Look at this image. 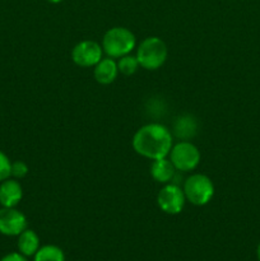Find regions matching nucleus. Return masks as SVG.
<instances>
[{
  "instance_id": "nucleus-1",
  "label": "nucleus",
  "mask_w": 260,
  "mask_h": 261,
  "mask_svg": "<svg viewBox=\"0 0 260 261\" xmlns=\"http://www.w3.org/2000/svg\"><path fill=\"white\" fill-rule=\"evenodd\" d=\"M133 148L138 154L149 160L166 158L172 148V135L161 124L144 125L134 134Z\"/></svg>"
},
{
  "instance_id": "nucleus-2",
  "label": "nucleus",
  "mask_w": 260,
  "mask_h": 261,
  "mask_svg": "<svg viewBox=\"0 0 260 261\" xmlns=\"http://www.w3.org/2000/svg\"><path fill=\"white\" fill-rule=\"evenodd\" d=\"M135 36L127 28L115 27L107 31L102 40V50L109 58H121L135 47Z\"/></svg>"
},
{
  "instance_id": "nucleus-3",
  "label": "nucleus",
  "mask_w": 260,
  "mask_h": 261,
  "mask_svg": "<svg viewBox=\"0 0 260 261\" xmlns=\"http://www.w3.org/2000/svg\"><path fill=\"white\" fill-rule=\"evenodd\" d=\"M137 59L142 68L155 70L161 68L167 59V46L158 37L145 38L138 47Z\"/></svg>"
},
{
  "instance_id": "nucleus-4",
  "label": "nucleus",
  "mask_w": 260,
  "mask_h": 261,
  "mask_svg": "<svg viewBox=\"0 0 260 261\" xmlns=\"http://www.w3.org/2000/svg\"><path fill=\"white\" fill-rule=\"evenodd\" d=\"M185 198L194 205H205L214 195V185L211 178L201 173H195L186 178L184 184Z\"/></svg>"
},
{
  "instance_id": "nucleus-5",
  "label": "nucleus",
  "mask_w": 260,
  "mask_h": 261,
  "mask_svg": "<svg viewBox=\"0 0 260 261\" xmlns=\"http://www.w3.org/2000/svg\"><path fill=\"white\" fill-rule=\"evenodd\" d=\"M170 161L178 171H193L200 162V152L190 142H180L172 145L170 152Z\"/></svg>"
},
{
  "instance_id": "nucleus-6",
  "label": "nucleus",
  "mask_w": 260,
  "mask_h": 261,
  "mask_svg": "<svg viewBox=\"0 0 260 261\" xmlns=\"http://www.w3.org/2000/svg\"><path fill=\"white\" fill-rule=\"evenodd\" d=\"M185 194L180 186L175 184H168L165 188H162L158 193L157 204L161 211L165 212L166 214L175 216L183 212L184 205H185Z\"/></svg>"
},
{
  "instance_id": "nucleus-7",
  "label": "nucleus",
  "mask_w": 260,
  "mask_h": 261,
  "mask_svg": "<svg viewBox=\"0 0 260 261\" xmlns=\"http://www.w3.org/2000/svg\"><path fill=\"white\" fill-rule=\"evenodd\" d=\"M102 53H103L102 46L94 41L86 40L74 46L71 58L78 66L89 68V66H96L102 60Z\"/></svg>"
},
{
  "instance_id": "nucleus-8",
  "label": "nucleus",
  "mask_w": 260,
  "mask_h": 261,
  "mask_svg": "<svg viewBox=\"0 0 260 261\" xmlns=\"http://www.w3.org/2000/svg\"><path fill=\"white\" fill-rule=\"evenodd\" d=\"M27 228V218L15 208L0 209V233L4 236H19Z\"/></svg>"
},
{
  "instance_id": "nucleus-9",
  "label": "nucleus",
  "mask_w": 260,
  "mask_h": 261,
  "mask_svg": "<svg viewBox=\"0 0 260 261\" xmlns=\"http://www.w3.org/2000/svg\"><path fill=\"white\" fill-rule=\"evenodd\" d=\"M23 190L18 181L7 178L0 184V204L4 208H15L22 200Z\"/></svg>"
},
{
  "instance_id": "nucleus-10",
  "label": "nucleus",
  "mask_w": 260,
  "mask_h": 261,
  "mask_svg": "<svg viewBox=\"0 0 260 261\" xmlns=\"http://www.w3.org/2000/svg\"><path fill=\"white\" fill-rule=\"evenodd\" d=\"M119 69L117 63L112 58L102 59L96 66H94V78L101 84H110L116 79Z\"/></svg>"
},
{
  "instance_id": "nucleus-11",
  "label": "nucleus",
  "mask_w": 260,
  "mask_h": 261,
  "mask_svg": "<svg viewBox=\"0 0 260 261\" xmlns=\"http://www.w3.org/2000/svg\"><path fill=\"white\" fill-rule=\"evenodd\" d=\"M175 170L172 162L167 158H160V160L153 161L150 166V175L157 182L167 184L170 182L175 175Z\"/></svg>"
},
{
  "instance_id": "nucleus-12",
  "label": "nucleus",
  "mask_w": 260,
  "mask_h": 261,
  "mask_svg": "<svg viewBox=\"0 0 260 261\" xmlns=\"http://www.w3.org/2000/svg\"><path fill=\"white\" fill-rule=\"evenodd\" d=\"M40 249V239L37 233L32 229L25 228L18 236V250L24 256H35L36 252Z\"/></svg>"
},
{
  "instance_id": "nucleus-13",
  "label": "nucleus",
  "mask_w": 260,
  "mask_h": 261,
  "mask_svg": "<svg viewBox=\"0 0 260 261\" xmlns=\"http://www.w3.org/2000/svg\"><path fill=\"white\" fill-rule=\"evenodd\" d=\"M196 121L193 116H181L176 120L175 126V134L177 135L181 139H189V138H193L196 133Z\"/></svg>"
},
{
  "instance_id": "nucleus-14",
  "label": "nucleus",
  "mask_w": 260,
  "mask_h": 261,
  "mask_svg": "<svg viewBox=\"0 0 260 261\" xmlns=\"http://www.w3.org/2000/svg\"><path fill=\"white\" fill-rule=\"evenodd\" d=\"M33 261H65V255L60 247L55 245H46L38 249Z\"/></svg>"
},
{
  "instance_id": "nucleus-15",
  "label": "nucleus",
  "mask_w": 260,
  "mask_h": 261,
  "mask_svg": "<svg viewBox=\"0 0 260 261\" xmlns=\"http://www.w3.org/2000/svg\"><path fill=\"white\" fill-rule=\"evenodd\" d=\"M138 66H139V61H138L137 56L132 55H125L121 56L117 63V69H119L120 73L125 74V75H132L137 71Z\"/></svg>"
},
{
  "instance_id": "nucleus-16",
  "label": "nucleus",
  "mask_w": 260,
  "mask_h": 261,
  "mask_svg": "<svg viewBox=\"0 0 260 261\" xmlns=\"http://www.w3.org/2000/svg\"><path fill=\"white\" fill-rule=\"evenodd\" d=\"M10 170H12V162L0 150V182L10 177Z\"/></svg>"
},
{
  "instance_id": "nucleus-17",
  "label": "nucleus",
  "mask_w": 260,
  "mask_h": 261,
  "mask_svg": "<svg viewBox=\"0 0 260 261\" xmlns=\"http://www.w3.org/2000/svg\"><path fill=\"white\" fill-rule=\"evenodd\" d=\"M28 173V166L22 161H17V162L12 163V170H10V176L15 178L24 177Z\"/></svg>"
},
{
  "instance_id": "nucleus-18",
  "label": "nucleus",
  "mask_w": 260,
  "mask_h": 261,
  "mask_svg": "<svg viewBox=\"0 0 260 261\" xmlns=\"http://www.w3.org/2000/svg\"><path fill=\"white\" fill-rule=\"evenodd\" d=\"M0 261H28L27 256L22 255L20 252H12V254L5 255Z\"/></svg>"
},
{
  "instance_id": "nucleus-19",
  "label": "nucleus",
  "mask_w": 260,
  "mask_h": 261,
  "mask_svg": "<svg viewBox=\"0 0 260 261\" xmlns=\"http://www.w3.org/2000/svg\"><path fill=\"white\" fill-rule=\"evenodd\" d=\"M48 2H50V3H53V4H58V3L63 2V0H48Z\"/></svg>"
},
{
  "instance_id": "nucleus-20",
  "label": "nucleus",
  "mask_w": 260,
  "mask_h": 261,
  "mask_svg": "<svg viewBox=\"0 0 260 261\" xmlns=\"http://www.w3.org/2000/svg\"><path fill=\"white\" fill-rule=\"evenodd\" d=\"M256 254H257V259H259V261H260V244H259V246H257Z\"/></svg>"
}]
</instances>
